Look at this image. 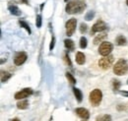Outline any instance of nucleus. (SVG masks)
<instances>
[{
	"instance_id": "f257e3e1",
	"label": "nucleus",
	"mask_w": 128,
	"mask_h": 121,
	"mask_svg": "<svg viewBox=\"0 0 128 121\" xmlns=\"http://www.w3.org/2000/svg\"><path fill=\"white\" fill-rule=\"evenodd\" d=\"M86 9V4L84 1L81 0H72L67 3L65 10L68 14L74 15V14H80Z\"/></svg>"
},
{
	"instance_id": "f03ea898",
	"label": "nucleus",
	"mask_w": 128,
	"mask_h": 121,
	"mask_svg": "<svg viewBox=\"0 0 128 121\" xmlns=\"http://www.w3.org/2000/svg\"><path fill=\"white\" fill-rule=\"evenodd\" d=\"M113 72L117 76H123L128 72V63L123 58H120L113 66Z\"/></svg>"
},
{
	"instance_id": "7ed1b4c3",
	"label": "nucleus",
	"mask_w": 128,
	"mask_h": 121,
	"mask_svg": "<svg viewBox=\"0 0 128 121\" xmlns=\"http://www.w3.org/2000/svg\"><path fill=\"white\" fill-rule=\"evenodd\" d=\"M102 100V92L100 89H95L90 92L89 94V100L93 106H98Z\"/></svg>"
},
{
	"instance_id": "20e7f679",
	"label": "nucleus",
	"mask_w": 128,
	"mask_h": 121,
	"mask_svg": "<svg viewBox=\"0 0 128 121\" xmlns=\"http://www.w3.org/2000/svg\"><path fill=\"white\" fill-rule=\"evenodd\" d=\"M114 62V56L113 55H108V56H104L98 60V66L102 70H108L112 66Z\"/></svg>"
},
{
	"instance_id": "39448f33",
	"label": "nucleus",
	"mask_w": 128,
	"mask_h": 121,
	"mask_svg": "<svg viewBox=\"0 0 128 121\" xmlns=\"http://www.w3.org/2000/svg\"><path fill=\"white\" fill-rule=\"evenodd\" d=\"M113 49V46H112V42H104L100 44L98 47V53L102 55V56H108L110 55V52Z\"/></svg>"
},
{
	"instance_id": "423d86ee",
	"label": "nucleus",
	"mask_w": 128,
	"mask_h": 121,
	"mask_svg": "<svg viewBox=\"0 0 128 121\" xmlns=\"http://www.w3.org/2000/svg\"><path fill=\"white\" fill-rule=\"evenodd\" d=\"M76 27H77V20L75 18H71L70 20H68L66 22V25H65L66 34L68 36H71L74 34L75 30H76Z\"/></svg>"
},
{
	"instance_id": "0eeeda50",
	"label": "nucleus",
	"mask_w": 128,
	"mask_h": 121,
	"mask_svg": "<svg viewBox=\"0 0 128 121\" xmlns=\"http://www.w3.org/2000/svg\"><path fill=\"white\" fill-rule=\"evenodd\" d=\"M106 24L102 21V20H98V22H96L93 27H92V30H91V34H95L96 32H102L104 30H106Z\"/></svg>"
},
{
	"instance_id": "6e6552de",
	"label": "nucleus",
	"mask_w": 128,
	"mask_h": 121,
	"mask_svg": "<svg viewBox=\"0 0 128 121\" xmlns=\"http://www.w3.org/2000/svg\"><path fill=\"white\" fill-rule=\"evenodd\" d=\"M32 94V89L26 88V89H24V90H22V91L16 92L15 96H14V98H15L16 100H25V98H27L29 96H31Z\"/></svg>"
},
{
	"instance_id": "1a4fd4ad",
	"label": "nucleus",
	"mask_w": 128,
	"mask_h": 121,
	"mask_svg": "<svg viewBox=\"0 0 128 121\" xmlns=\"http://www.w3.org/2000/svg\"><path fill=\"white\" fill-rule=\"evenodd\" d=\"M27 58H28V55H27L26 52H24V51L18 52L17 55L15 56V58H14V63L17 66H21L22 64H24L26 62Z\"/></svg>"
},
{
	"instance_id": "9d476101",
	"label": "nucleus",
	"mask_w": 128,
	"mask_h": 121,
	"mask_svg": "<svg viewBox=\"0 0 128 121\" xmlns=\"http://www.w3.org/2000/svg\"><path fill=\"white\" fill-rule=\"evenodd\" d=\"M75 112L83 120H87V119L90 118V112H89V110L86 109V108H84V107H78V108H76Z\"/></svg>"
},
{
	"instance_id": "9b49d317",
	"label": "nucleus",
	"mask_w": 128,
	"mask_h": 121,
	"mask_svg": "<svg viewBox=\"0 0 128 121\" xmlns=\"http://www.w3.org/2000/svg\"><path fill=\"white\" fill-rule=\"evenodd\" d=\"M8 10L10 11V13L14 16H20L21 15V10L18 8V6L15 4H12V2H10V4L8 5Z\"/></svg>"
},
{
	"instance_id": "f8f14e48",
	"label": "nucleus",
	"mask_w": 128,
	"mask_h": 121,
	"mask_svg": "<svg viewBox=\"0 0 128 121\" xmlns=\"http://www.w3.org/2000/svg\"><path fill=\"white\" fill-rule=\"evenodd\" d=\"M75 60H76V62H77L79 65H83V64L86 62V56H85V54H84L83 52L78 51V52L76 53Z\"/></svg>"
},
{
	"instance_id": "ddd939ff",
	"label": "nucleus",
	"mask_w": 128,
	"mask_h": 121,
	"mask_svg": "<svg viewBox=\"0 0 128 121\" xmlns=\"http://www.w3.org/2000/svg\"><path fill=\"white\" fill-rule=\"evenodd\" d=\"M108 36V34L106 32H100V34H96V36L94 38V44H98L100 42H104L102 40Z\"/></svg>"
},
{
	"instance_id": "4468645a",
	"label": "nucleus",
	"mask_w": 128,
	"mask_h": 121,
	"mask_svg": "<svg viewBox=\"0 0 128 121\" xmlns=\"http://www.w3.org/2000/svg\"><path fill=\"white\" fill-rule=\"evenodd\" d=\"M115 44L119 46H125V44H127V40H126V38L123 36L122 34H119V36L115 38Z\"/></svg>"
},
{
	"instance_id": "2eb2a0df",
	"label": "nucleus",
	"mask_w": 128,
	"mask_h": 121,
	"mask_svg": "<svg viewBox=\"0 0 128 121\" xmlns=\"http://www.w3.org/2000/svg\"><path fill=\"white\" fill-rule=\"evenodd\" d=\"M64 46H65V47H66L68 50H70V51H72V50L75 49V44H74V42H73L72 40L66 38V40H64Z\"/></svg>"
},
{
	"instance_id": "dca6fc26",
	"label": "nucleus",
	"mask_w": 128,
	"mask_h": 121,
	"mask_svg": "<svg viewBox=\"0 0 128 121\" xmlns=\"http://www.w3.org/2000/svg\"><path fill=\"white\" fill-rule=\"evenodd\" d=\"M17 107L19 109H27L29 107V102L27 100H21L17 102Z\"/></svg>"
},
{
	"instance_id": "f3484780",
	"label": "nucleus",
	"mask_w": 128,
	"mask_h": 121,
	"mask_svg": "<svg viewBox=\"0 0 128 121\" xmlns=\"http://www.w3.org/2000/svg\"><path fill=\"white\" fill-rule=\"evenodd\" d=\"M73 92H74V94L76 96V100L79 102H81L82 100H83V94H82V92L79 89H77V88H73Z\"/></svg>"
},
{
	"instance_id": "a211bd4d",
	"label": "nucleus",
	"mask_w": 128,
	"mask_h": 121,
	"mask_svg": "<svg viewBox=\"0 0 128 121\" xmlns=\"http://www.w3.org/2000/svg\"><path fill=\"white\" fill-rule=\"evenodd\" d=\"M12 74L9 73V72H4V71H1V82L2 83H5L7 82L10 78H11Z\"/></svg>"
},
{
	"instance_id": "6ab92c4d",
	"label": "nucleus",
	"mask_w": 128,
	"mask_h": 121,
	"mask_svg": "<svg viewBox=\"0 0 128 121\" xmlns=\"http://www.w3.org/2000/svg\"><path fill=\"white\" fill-rule=\"evenodd\" d=\"M65 76H66V78H67V80H68V82L71 84V85H75L76 84V79L73 77V75L71 74V73H69V72H67L66 74H65Z\"/></svg>"
},
{
	"instance_id": "aec40b11",
	"label": "nucleus",
	"mask_w": 128,
	"mask_h": 121,
	"mask_svg": "<svg viewBox=\"0 0 128 121\" xmlns=\"http://www.w3.org/2000/svg\"><path fill=\"white\" fill-rule=\"evenodd\" d=\"M96 121H112V116L108 115V114H104V115L96 117Z\"/></svg>"
},
{
	"instance_id": "412c9836",
	"label": "nucleus",
	"mask_w": 128,
	"mask_h": 121,
	"mask_svg": "<svg viewBox=\"0 0 128 121\" xmlns=\"http://www.w3.org/2000/svg\"><path fill=\"white\" fill-rule=\"evenodd\" d=\"M88 46V40H87V38H85V36H82L80 38V47L82 49H85L86 47Z\"/></svg>"
},
{
	"instance_id": "4be33fe9",
	"label": "nucleus",
	"mask_w": 128,
	"mask_h": 121,
	"mask_svg": "<svg viewBox=\"0 0 128 121\" xmlns=\"http://www.w3.org/2000/svg\"><path fill=\"white\" fill-rule=\"evenodd\" d=\"M120 82L118 81V80H113L112 81V88H113V90L114 91H118L119 90V88H120Z\"/></svg>"
},
{
	"instance_id": "5701e85b",
	"label": "nucleus",
	"mask_w": 128,
	"mask_h": 121,
	"mask_svg": "<svg viewBox=\"0 0 128 121\" xmlns=\"http://www.w3.org/2000/svg\"><path fill=\"white\" fill-rule=\"evenodd\" d=\"M19 23H20V26H21V27H23L24 29H26V30H27L29 34H31V28H30V26H29L25 21H20Z\"/></svg>"
},
{
	"instance_id": "b1692460",
	"label": "nucleus",
	"mask_w": 128,
	"mask_h": 121,
	"mask_svg": "<svg viewBox=\"0 0 128 121\" xmlns=\"http://www.w3.org/2000/svg\"><path fill=\"white\" fill-rule=\"evenodd\" d=\"M94 17H95V12H94V11H89V12L86 14V16H85V20H86V21H91Z\"/></svg>"
},
{
	"instance_id": "393cba45",
	"label": "nucleus",
	"mask_w": 128,
	"mask_h": 121,
	"mask_svg": "<svg viewBox=\"0 0 128 121\" xmlns=\"http://www.w3.org/2000/svg\"><path fill=\"white\" fill-rule=\"evenodd\" d=\"M87 30H88V26H87L86 24L82 23V24L80 25V32H81V34H85Z\"/></svg>"
},
{
	"instance_id": "a878e982",
	"label": "nucleus",
	"mask_w": 128,
	"mask_h": 121,
	"mask_svg": "<svg viewBox=\"0 0 128 121\" xmlns=\"http://www.w3.org/2000/svg\"><path fill=\"white\" fill-rule=\"evenodd\" d=\"M36 27H38V28H40V27H42V16L40 15L36 16Z\"/></svg>"
},
{
	"instance_id": "bb28decb",
	"label": "nucleus",
	"mask_w": 128,
	"mask_h": 121,
	"mask_svg": "<svg viewBox=\"0 0 128 121\" xmlns=\"http://www.w3.org/2000/svg\"><path fill=\"white\" fill-rule=\"evenodd\" d=\"M54 42H55V38H54V36H52L51 42H50V46H49V50H52V49H53V47H54Z\"/></svg>"
},
{
	"instance_id": "cd10ccee",
	"label": "nucleus",
	"mask_w": 128,
	"mask_h": 121,
	"mask_svg": "<svg viewBox=\"0 0 128 121\" xmlns=\"http://www.w3.org/2000/svg\"><path fill=\"white\" fill-rule=\"evenodd\" d=\"M65 60H66V62L68 63V65L70 66V67H72V63H71V61H70V58H69V56L66 54L65 55Z\"/></svg>"
},
{
	"instance_id": "c85d7f7f",
	"label": "nucleus",
	"mask_w": 128,
	"mask_h": 121,
	"mask_svg": "<svg viewBox=\"0 0 128 121\" xmlns=\"http://www.w3.org/2000/svg\"><path fill=\"white\" fill-rule=\"evenodd\" d=\"M119 94H122V96H128V92L127 91H120L119 92Z\"/></svg>"
},
{
	"instance_id": "c756f323",
	"label": "nucleus",
	"mask_w": 128,
	"mask_h": 121,
	"mask_svg": "<svg viewBox=\"0 0 128 121\" xmlns=\"http://www.w3.org/2000/svg\"><path fill=\"white\" fill-rule=\"evenodd\" d=\"M11 121H20V120H19L18 118H14V119H12Z\"/></svg>"
},
{
	"instance_id": "7c9ffc66",
	"label": "nucleus",
	"mask_w": 128,
	"mask_h": 121,
	"mask_svg": "<svg viewBox=\"0 0 128 121\" xmlns=\"http://www.w3.org/2000/svg\"><path fill=\"white\" fill-rule=\"evenodd\" d=\"M126 4H127V6H128V0H126Z\"/></svg>"
},
{
	"instance_id": "2f4dec72",
	"label": "nucleus",
	"mask_w": 128,
	"mask_h": 121,
	"mask_svg": "<svg viewBox=\"0 0 128 121\" xmlns=\"http://www.w3.org/2000/svg\"><path fill=\"white\" fill-rule=\"evenodd\" d=\"M64 1H65V2H67V1H68V0H64Z\"/></svg>"
},
{
	"instance_id": "473e14b6",
	"label": "nucleus",
	"mask_w": 128,
	"mask_h": 121,
	"mask_svg": "<svg viewBox=\"0 0 128 121\" xmlns=\"http://www.w3.org/2000/svg\"><path fill=\"white\" fill-rule=\"evenodd\" d=\"M127 84H128V81H127Z\"/></svg>"
},
{
	"instance_id": "72a5a7b5",
	"label": "nucleus",
	"mask_w": 128,
	"mask_h": 121,
	"mask_svg": "<svg viewBox=\"0 0 128 121\" xmlns=\"http://www.w3.org/2000/svg\"><path fill=\"white\" fill-rule=\"evenodd\" d=\"M127 121H128V120H127Z\"/></svg>"
}]
</instances>
